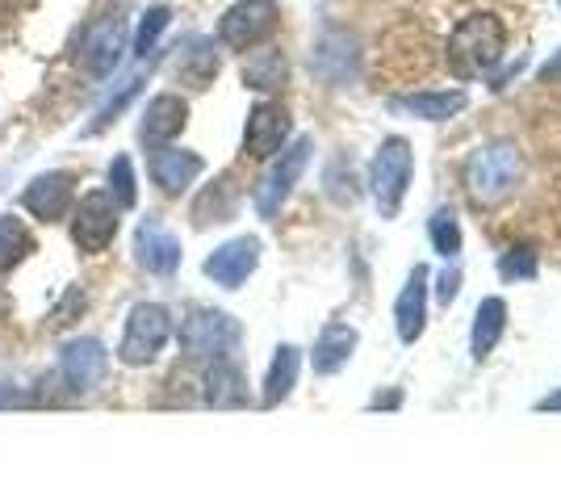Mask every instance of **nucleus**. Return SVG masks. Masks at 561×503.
I'll return each mask as SVG.
<instances>
[{
    "label": "nucleus",
    "instance_id": "1",
    "mask_svg": "<svg viewBox=\"0 0 561 503\" xmlns=\"http://www.w3.org/2000/svg\"><path fill=\"white\" fill-rule=\"evenodd\" d=\"M507 55V25L494 13H469L466 22L448 34V68L457 80L491 76Z\"/></svg>",
    "mask_w": 561,
    "mask_h": 503
},
{
    "label": "nucleus",
    "instance_id": "2",
    "mask_svg": "<svg viewBox=\"0 0 561 503\" xmlns=\"http://www.w3.org/2000/svg\"><path fill=\"white\" fill-rule=\"evenodd\" d=\"M461 176H466V190L478 206H499L524 181V151L515 144H507V139L473 147L466 168H461Z\"/></svg>",
    "mask_w": 561,
    "mask_h": 503
},
{
    "label": "nucleus",
    "instance_id": "3",
    "mask_svg": "<svg viewBox=\"0 0 561 503\" xmlns=\"http://www.w3.org/2000/svg\"><path fill=\"white\" fill-rule=\"evenodd\" d=\"M130 50V25L122 13H96L76 38V68L93 80H110Z\"/></svg>",
    "mask_w": 561,
    "mask_h": 503
},
{
    "label": "nucleus",
    "instance_id": "4",
    "mask_svg": "<svg viewBox=\"0 0 561 503\" xmlns=\"http://www.w3.org/2000/svg\"><path fill=\"white\" fill-rule=\"evenodd\" d=\"M411 172H415L411 144H407L402 135L381 139L374 164H369V193H374V206L381 218H398L402 197H407V185H411Z\"/></svg>",
    "mask_w": 561,
    "mask_h": 503
},
{
    "label": "nucleus",
    "instance_id": "5",
    "mask_svg": "<svg viewBox=\"0 0 561 503\" xmlns=\"http://www.w3.org/2000/svg\"><path fill=\"white\" fill-rule=\"evenodd\" d=\"M181 353L188 361H218L231 357L243 340V328L234 323L227 311H214V307H193V311L181 319Z\"/></svg>",
    "mask_w": 561,
    "mask_h": 503
},
{
    "label": "nucleus",
    "instance_id": "6",
    "mask_svg": "<svg viewBox=\"0 0 561 503\" xmlns=\"http://www.w3.org/2000/svg\"><path fill=\"white\" fill-rule=\"evenodd\" d=\"M310 151H314V139H310V135H302V139L285 144L277 156L268 160V172L260 176L256 193H252L260 218H277L280 215V206L289 202V193L298 190L306 164H310Z\"/></svg>",
    "mask_w": 561,
    "mask_h": 503
},
{
    "label": "nucleus",
    "instance_id": "7",
    "mask_svg": "<svg viewBox=\"0 0 561 503\" xmlns=\"http://www.w3.org/2000/svg\"><path fill=\"white\" fill-rule=\"evenodd\" d=\"M172 340V311L160 302H139L126 315V332L117 344V357L126 365H151L164 353V344Z\"/></svg>",
    "mask_w": 561,
    "mask_h": 503
},
{
    "label": "nucleus",
    "instance_id": "8",
    "mask_svg": "<svg viewBox=\"0 0 561 503\" xmlns=\"http://www.w3.org/2000/svg\"><path fill=\"white\" fill-rule=\"evenodd\" d=\"M280 25L277 0H234L218 18V43L227 50H256Z\"/></svg>",
    "mask_w": 561,
    "mask_h": 503
},
{
    "label": "nucleus",
    "instance_id": "9",
    "mask_svg": "<svg viewBox=\"0 0 561 503\" xmlns=\"http://www.w3.org/2000/svg\"><path fill=\"white\" fill-rule=\"evenodd\" d=\"M310 72L331 89H344L360 76V43L348 30H323L310 50Z\"/></svg>",
    "mask_w": 561,
    "mask_h": 503
},
{
    "label": "nucleus",
    "instance_id": "10",
    "mask_svg": "<svg viewBox=\"0 0 561 503\" xmlns=\"http://www.w3.org/2000/svg\"><path fill=\"white\" fill-rule=\"evenodd\" d=\"M117 236V206L114 197L105 190H93L80 197V206H76V215H71V240L80 252H101V248H110Z\"/></svg>",
    "mask_w": 561,
    "mask_h": 503
},
{
    "label": "nucleus",
    "instance_id": "11",
    "mask_svg": "<svg viewBox=\"0 0 561 503\" xmlns=\"http://www.w3.org/2000/svg\"><path fill=\"white\" fill-rule=\"evenodd\" d=\"M289 130H294L289 110L277 105V101H260V105H252L248 122H243V151L252 160H273L280 147L289 144Z\"/></svg>",
    "mask_w": 561,
    "mask_h": 503
},
{
    "label": "nucleus",
    "instance_id": "12",
    "mask_svg": "<svg viewBox=\"0 0 561 503\" xmlns=\"http://www.w3.org/2000/svg\"><path fill=\"white\" fill-rule=\"evenodd\" d=\"M188 122V101L181 93H156L147 101V110H142L139 118V144L147 151H160L168 147L181 130H185Z\"/></svg>",
    "mask_w": 561,
    "mask_h": 503
},
{
    "label": "nucleus",
    "instance_id": "13",
    "mask_svg": "<svg viewBox=\"0 0 561 503\" xmlns=\"http://www.w3.org/2000/svg\"><path fill=\"white\" fill-rule=\"evenodd\" d=\"M260 268V240L256 236H239L227 240L222 248H214L206 256V277L222 289H239L252 273Z\"/></svg>",
    "mask_w": 561,
    "mask_h": 503
},
{
    "label": "nucleus",
    "instance_id": "14",
    "mask_svg": "<svg viewBox=\"0 0 561 503\" xmlns=\"http://www.w3.org/2000/svg\"><path fill=\"white\" fill-rule=\"evenodd\" d=\"M59 369H64V382L84 395V390H93L110 374V348L101 340H93V335L68 340L64 353H59Z\"/></svg>",
    "mask_w": 561,
    "mask_h": 503
},
{
    "label": "nucleus",
    "instance_id": "15",
    "mask_svg": "<svg viewBox=\"0 0 561 503\" xmlns=\"http://www.w3.org/2000/svg\"><path fill=\"white\" fill-rule=\"evenodd\" d=\"M218 68H222L218 43L206 38V34H188V38H181V47H176L172 64H168V72L176 76L185 89H210Z\"/></svg>",
    "mask_w": 561,
    "mask_h": 503
},
{
    "label": "nucleus",
    "instance_id": "16",
    "mask_svg": "<svg viewBox=\"0 0 561 503\" xmlns=\"http://www.w3.org/2000/svg\"><path fill=\"white\" fill-rule=\"evenodd\" d=\"M427 282H432V268L427 264H415L407 273V282L394 298V332L402 344H415L427 328Z\"/></svg>",
    "mask_w": 561,
    "mask_h": 503
},
{
    "label": "nucleus",
    "instance_id": "17",
    "mask_svg": "<svg viewBox=\"0 0 561 503\" xmlns=\"http://www.w3.org/2000/svg\"><path fill=\"white\" fill-rule=\"evenodd\" d=\"M135 261L156 277H172L181 268V240L160 218H142L139 231H135Z\"/></svg>",
    "mask_w": 561,
    "mask_h": 503
},
{
    "label": "nucleus",
    "instance_id": "18",
    "mask_svg": "<svg viewBox=\"0 0 561 503\" xmlns=\"http://www.w3.org/2000/svg\"><path fill=\"white\" fill-rule=\"evenodd\" d=\"M71 193H76L71 172H38L22 190V206L34 218H43V222H59V218L68 215Z\"/></svg>",
    "mask_w": 561,
    "mask_h": 503
},
{
    "label": "nucleus",
    "instance_id": "19",
    "mask_svg": "<svg viewBox=\"0 0 561 503\" xmlns=\"http://www.w3.org/2000/svg\"><path fill=\"white\" fill-rule=\"evenodd\" d=\"M206 172V160L197 156V151H188V147H160V151H151V181L168 193V197H181V193L197 181Z\"/></svg>",
    "mask_w": 561,
    "mask_h": 503
},
{
    "label": "nucleus",
    "instance_id": "20",
    "mask_svg": "<svg viewBox=\"0 0 561 503\" xmlns=\"http://www.w3.org/2000/svg\"><path fill=\"white\" fill-rule=\"evenodd\" d=\"M466 89H427V93H407L394 96L390 110L394 114H407V118H420V122H448L453 114L466 110Z\"/></svg>",
    "mask_w": 561,
    "mask_h": 503
},
{
    "label": "nucleus",
    "instance_id": "21",
    "mask_svg": "<svg viewBox=\"0 0 561 503\" xmlns=\"http://www.w3.org/2000/svg\"><path fill=\"white\" fill-rule=\"evenodd\" d=\"M202 399L210 408H222V411L243 408L248 403V378H243V369L231 357L210 361V369L202 374Z\"/></svg>",
    "mask_w": 561,
    "mask_h": 503
},
{
    "label": "nucleus",
    "instance_id": "22",
    "mask_svg": "<svg viewBox=\"0 0 561 503\" xmlns=\"http://www.w3.org/2000/svg\"><path fill=\"white\" fill-rule=\"evenodd\" d=\"M356 344H360V335H356L352 323H328V328L319 332V340H314V348H310L314 374H323V378H328V374H340L352 361V353H356Z\"/></svg>",
    "mask_w": 561,
    "mask_h": 503
},
{
    "label": "nucleus",
    "instance_id": "23",
    "mask_svg": "<svg viewBox=\"0 0 561 503\" xmlns=\"http://www.w3.org/2000/svg\"><path fill=\"white\" fill-rule=\"evenodd\" d=\"M507 332V302L491 294V298H482L478 302V311H473V328H469V357L473 361H486L499 348V340Z\"/></svg>",
    "mask_w": 561,
    "mask_h": 503
},
{
    "label": "nucleus",
    "instance_id": "24",
    "mask_svg": "<svg viewBox=\"0 0 561 503\" xmlns=\"http://www.w3.org/2000/svg\"><path fill=\"white\" fill-rule=\"evenodd\" d=\"M302 374V348L298 344H277V353L268 361V374H264V390H260V403L264 408H277L294 395Z\"/></svg>",
    "mask_w": 561,
    "mask_h": 503
},
{
    "label": "nucleus",
    "instance_id": "25",
    "mask_svg": "<svg viewBox=\"0 0 561 503\" xmlns=\"http://www.w3.org/2000/svg\"><path fill=\"white\" fill-rule=\"evenodd\" d=\"M239 76H243V84L252 93H277L280 84L289 80V59H285L280 47H260L243 59V72Z\"/></svg>",
    "mask_w": 561,
    "mask_h": 503
},
{
    "label": "nucleus",
    "instance_id": "26",
    "mask_svg": "<svg viewBox=\"0 0 561 503\" xmlns=\"http://www.w3.org/2000/svg\"><path fill=\"white\" fill-rule=\"evenodd\" d=\"M239 210V193H234L231 176H218L214 185L202 190V197L193 202V222L197 227H214V222H231Z\"/></svg>",
    "mask_w": 561,
    "mask_h": 503
},
{
    "label": "nucleus",
    "instance_id": "27",
    "mask_svg": "<svg viewBox=\"0 0 561 503\" xmlns=\"http://www.w3.org/2000/svg\"><path fill=\"white\" fill-rule=\"evenodd\" d=\"M142 84H147V72H130V76H122L117 80V89L101 105H96V114H93V122L84 126V135H96V130H105V126H114L117 122V114H126V105L135 101V96L142 93Z\"/></svg>",
    "mask_w": 561,
    "mask_h": 503
},
{
    "label": "nucleus",
    "instance_id": "28",
    "mask_svg": "<svg viewBox=\"0 0 561 503\" xmlns=\"http://www.w3.org/2000/svg\"><path fill=\"white\" fill-rule=\"evenodd\" d=\"M34 252V236L18 215H0V273L18 268Z\"/></svg>",
    "mask_w": 561,
    "mask_h": 503
},
{
    "label": "nucleus",
    "instance_id": "29",
    "mask_svg": "<svg viewBox=\"0 0 561 503\" xmlns=\"http://www.w3.org/2000/svg\"><path fill=\"white\" fill-rule=\"evenodd\" d=\"M427 240H432V248H436L445 261H457V256H461L466 236H461V218H457L453 206H440L436 215L427 218Z\"/></svg>",
    "mask_w": 561,
    "mask_h": 503
},
{
    "label": "nucleus",
    "instance_id": "30",
    "mask_svg": "<svg viewBox=\"0 0 561 503\" xmlns=\"http://www.w3.org/2000/svg\"><path fill=\"white\" fill-rule=\"evenodd\" d=\"M110 197H114L117 210H135L139 202V172H135V160L130 156H114L110 160Z\"/></svg>",
    "mask_w": 561,
    "mask_h": 503
},
{
    "label": "nucleus",
    "instance_id": "31",
    "mask_svg": "<svg viewBox=\"0 0 561 503\" xmlns=\"http://www.w3.org/2000/svg\"><path fill=\"white\" fill-rule=\"evenodd\" d=\"M168 25H172V9L168 4H151L139 18V25H135V59H147L156 50V43L164 38Z\"/></svg>",
    "mask_w": 561,
    "mask_h": 503
},
{
    "label": "nucleus",
    "instance_id": "32",
    "mask_svg": "<svg viewBox=\"0 0 561 503\" xmlns=\"http://www.w3.org/2000/svg\"><path fill=\"white\" fill-rule=\"evenodd\" d=\"M537 273H540V261L528 243H515V248H507L499 256V277L512 282V286L515 282H537Z\"/></svg>",
    "mask_w": 561,
    "mask_h": 503
},
{
    "label": "nucleus",
    "instance_id": "33",
    "mask_svg": "<svg viewBox=\"0 0 561 503\" xmlns=\"http://www.w3.org/2000/svg\"><path fill=\"white\" fill-rule=\"evenodd\" d=\"M328 197L331 202H340V206H352V202L360 197L356 176H352V168L344 164V160H335V164L328 168Z\"/></svg>",
    "mask_w": 561,
    "mask_h": 503
},
{
    "label": "nucleus",
    "instance_id": "34",
    "mask_svg": "<svg viewBox=\"0 0 561 503\" xmlns=\"http://www.w3.org/2000/svg\"><path fill=\"white\" fill-rule=\"evenodd\" d=\"M457 294H461V268H457V261H448L445 268L436 273V302H440V307H453Z\"/></svg>",
    "mask_w": 561,
    "mask_h": 503
},
{
    "label": "nucleus",
    "instance_id": "35",
    "mask_svg": "<svg viewBox=\"0 0 561 503\" xmlns=\"http://www.w3.org/2000/svg\"><path fill=\"white\" fill-rule=\"evenodd\" d=\"M398 408H402V390H386V395L377 390L374 399H369V411H398Z\"/></svg>",
    "mask_w": 561,
    "mask_h": 503
},
{
    "label": "nucleus",
    "instance_id": "36",
    "mask_svg": "<svg viewBox=\"0 0 561 503\" xmlns=\"http://www.w3.org/2000/svg\"><path fill=\"white\" fill-rule=\"evenodd\" d=\"M25 403H34L25 390H18V386H0V408H25Z\"/></svg>",
    "mask_w": 561,
    "mask_h": 503
},
{
    "label": "nucleus",
    "instance_id": "37",
    "mask_svg": "<svg viewBox=\"0 0 561 503\" xmlns=\"http://www.w3.org/2000/svg\"><path fill=\"white\" fill-rule=\"evenodd\" d=\"M533 411H540V415H561V386H558V390H549L545 399H537V403H533Z\"/></svg>",
    "mask_w": 561,
    "mask_h": 503
},
{
    "label": "nucleus",
    "instance_id": "38",
    "mask_svg": "<svg viewBox=\"0 0 561 503\" xmlns=\"http://www.w3.org/2000/svg\"><path fill=\"white\" fill-rule=\"evenodd\" d=\"M540 80H561V50L553 55V59L540 64Z\"/></svg>",
    "mask_w": 561,
    "mask_h": 503
}]
</instances>
